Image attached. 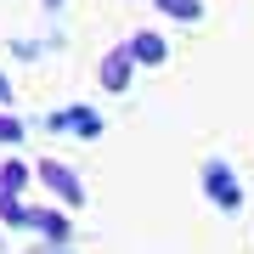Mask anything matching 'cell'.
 I'll return each instance as SVG.
<instances>
[{
  "label": "cell",
  "instance_id": "ba28073f",
  "mask_svg": "<svg viewBox=\"0 0 254 254\" xmlns=\"http://www.w3.org/2000/svg\"><path fill=\"white\" fill-rule=\"evenodd\" d=\"M0 141H17V119H11V125L0 119Z\"/></svg>",
  "mask_w": 254,
  "mask_h": 254
},
{
  "label": "cell",
  "instance_id": "277c9868",
  "mask_svg": "<svg viewBox=\"0 0 254 254\" xmlns=\"http://www.w3.org/2000/svg\"><path fill=\"white\" fill-rule=\"evenodd\" d=\"M130 57H136V63H164V40L158 34H136L130 40Z\"/></svg>",
  "mask_w": 254,
  "mask_h": 254
},
{
  "label": "cell",
  "instance_id": "8992f818",
  "mask_svg": "<svg viewBox=\"0 0 254 254\" xmlns=\"http://www.w3.org/2000/svg\"><path fill=\"white\" fill-rule=\"evenodd\" d=\"M153 6H164V11H170V17H198V11H203V0H153Z\"/></svg>",
  "mask_w": 254,
  "mask_h": 254
},
{
  "label": "cell",
  "instance_id": "3957f363",
  "mask_svg": "<svg viewBox=\"0 0 254 254\" xmlns=\"http://www.w3.org/2000/svg\"><path fill=\"white\" fill-rule=\"evenodd\" d=\"M125 79H130V51H119V57H108V68H102V85H108V91H125Z\"/></svg>",
  "mask_w": 254,
  "mask_h": 254
},
{
  "label": "cell",
  "instance_id": "5b68a950",
  "mask_svg": "<svg viewBox=\"0 0 254 254\" xmlns=\"http://www.w3.org/2000/svg\"><path fill=\"white\" fill-rule=\"evenodd\" d=\"M23 220H34V226L46 232V237H57V243L68 237V220H63V215H23Z\"/></svg>",
  "mask_w": 254,
  "mask_h": 254
},
{
  "label": "cell",
  "instance_id": "30bf717a",
  "mask_svg": "<svg viewBox=\"0 0 254 254\" xmlns=\"http://www.w3.org/2000/svg\"><path fill=\"white\" fill-rule=\"evenodd\" d=\"M46 6H63V0H46Z\"/></svg>",
  "mask_w": 254,
  "mask_h": 254
},
{
  "label": "cell",
  "instance_id": "6da1fadb",
  "mask_svg": "<svg viewBox=\"0 0 254 254\" xmlns=\"http://www.w3.org/2000/svg\"><path fill=\"white\" fill-rule=\"evenodd\" d=\"M203 181H209V198H215L220 209H237V203H243V192L232 187V170H226V164H209Z\"/></svg>",
  "mask_w": 254,
  "mask_h": 254
},
{
  "label": "cell",
  "instance_id": "7a4b0ae2",
  "mask_svg": "<svg viewBox=\"0 0 254 254\" xmlns=\"http://www.w3.org/2000/svg\"><path fill=\"white\" fill-rule=\"evenodd\" d=\"M40 175H46V187H57L68 203H79V198H85V187L73 181V170H63V164H40Z\"/></svg>",
  "mask_w": 254,
  "mask_h": 254
},
{
  "label": "cell",
  "instance_id": "9c48e42d",
  "mask_svg": "<svg viewBox=\"0 0 254 254\" xmlns=\"http://www.w3.org/2000/svg\"><path fill=\"white\" fill-rule=\"evenodd\" d=\"M0 102H11V85H6V79H0Z\"/></svg>",
  "mask_w": 254,
  "mask_h": 254
},
{
  "label": "cell",
  "instance_id": "52a82bcc",
  "mask_svg": "<svg viewBox=\"0 0 254 254\" xmlns=\"http://www.w3.org/2000/svg\"><path fill=\"white\" fill-rule=\"evenodd\" d=\"M0 187H23V164H6L0 170Z\"/></svg>",
  "mask_w": 254,
  "mask_h": 254
}]
</instances>
